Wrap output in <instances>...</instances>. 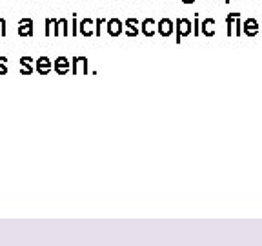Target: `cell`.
I'll return each instance as SVG.
<instances>
[{
    "instance_id": "6da1fadb",
    "label": "cell",
    "mask_w": 262,
    "mask_h": 246,
    "mask_svg": "<svg viewBox=\"0 0 262 246\" xmlns=\"http://www.w3.org/2000/svg\"><path fill=\"white\" fill-rule=\"evenodd\" d=\"M18 35L20 37H31L33 35V22L29 18H22L18 26Z\"/></svg>"
},
{
    "instance_id": "7a4b0ae2",
    "label": "cell",
    "mask_w": 262,
    "mask_h": 246,
    "mask_svg": "<svg viewBox=\"0 0 262 246\" xmlns=\"http://www.w3.org/2000/svg\"><path fill=\"white\" fill-rule=\"evenodd\" d=\"M37 68H38V71H40L42 75H46L49 70H51V64H49V60L46 57H42V58H38V64H37Z\"/></svg>"
},
{
    "instance_id": "3957f363",
    "label": "cell",
    "mask_w": 262,
    "mask_h": 246,
    "mask_svg": "<svg viewBox=\"0 0 262 246\" xmlns=\"http://www.w3.org/2000/svg\"><path fill=\"white\" fill-rule=\"evenodd\" d=\"M68 68H70L68 60H66L64 57L58 58V60H57V71H60V73H66V71H68Z\"/></svg>"
},
{
    "instance_id": "277c9868",
    "label": "cell",
    "mask_w": 262,
    "mask_h": 246,
    "mask_svg": "<svg viewBox=\"0 0 262 246\" xmlns=\"http://www.w3.org/2000/svg\"><path fill=\"white\" fill-rule=\"evenodd\" d=\"M110 33L111 35H119L120 33V22L119 20H110Z\"/></svg>"
},
{
    "instance_id": "5b68a950",
    "label": "cell",
    "mask_w": 262,
    "mask_h": 246,
    "mask_svg": "<svg viewBox=\"0 0 262 246\" xmlns=\"http://www.w3.org/2000/svg\"><path fill=\"white\" fill-rule=\"evenodd\" d=\"M29 60H31L29 57H22V58H20L22 66H24V70H22V73H26V75L31 73V66H29Z\"/></svg>"
},
{
    "instance_id": "8992f818",
    "label": "cell",
    "mask_w": 262,
    "mask_h": 246,
    "mask_svg": "<svg viewBox=\"0 0 262 246\" xmlns=\"http://www.w3.org/2000/svg\"><path fill=\"white\" fill-rule=\"evenodd\" d=\"M160 31H162V35H169V33H171V22L162 20V24H160Z\"/></svg>"
},
{
    "instance_id": "52a82bcc",
    "label": "cell",
    "mask_w": 262,
    "mask_h": 246,
    "mask_svg": "<svg viewBox=\"0 0 262 246\" xmlns=\"http://www.w3.org/2000/svg\"><path fill=\"white\" fill-rule=\"evenodd\" d=\"M6 60H8L6 57H0V73H2V75H4L6 71H8V66H6Z\"/></svg>"
}]
</instances>
